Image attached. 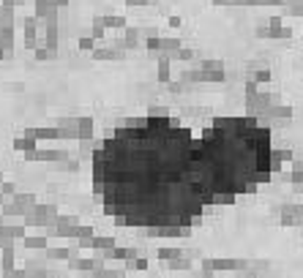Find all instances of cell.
Returning a JSON list of instances; mask_svg holds the SVG:
<instances>
[{"label": "cell", "mask_w": 303, "mask_h": 278, "mask_svg": "<svg viewBox=\"0 0 303 278\" xmlns=\"http://www.w3.org/2000/svg\"><path fill=\"white\" fill-rule=\"evenodd\" d=\"M22 218H25V226H44L47 229V226H52L57 221V207L55 204H36L30 213Z\"/></svg>", "instance_id": "6da1fadb"}, {"label": "cell", "mask_w": 303, "mask_h": 278, "mask_svg": "<svg viewBox=\"0 0 303 278\" xmlns=\"http://www.w3.org/2000/svg\"><path fill=\"white\" fill-rule=\"evenodd\" d=\"M77 229H79V221L74 216H57L55 221V237H66V240H77Z\"/></svg>", "instance_id": "7a4b0ae2"}, {"label": "cell", "mask_w": 303, "mask_h": 278, "mask_svg": "<svg viewBox=\"0 0 303 278\" xmlns=\"http://www.w3.org/2000/svg\"><path fill=\"white\" fill-rule=\"evenodd\" d=\"M93 57H96V60H123V57H126L123 39H118L112 47H96V49H93Z\"/></svg>", "instance_id": "3957f363"}, {"label": "cell", "mask_w": 303, "mask_h": 278, "mask_svg": "<svg viewBox=\"0 0 303 278\" xmlns=\"http://www.w3.org/2000/svg\"><path fill=\"white\" fill-rule=\"evenodd\" d=\"M221 79H224V71H221L219 60L199 63V82H221Z\"/></svg>", "instance_id": "277c9868"}, {"label": "cell", "mask_w": 303, "mask_h": 278, "mask_svg": "<svg viewBox=\"0 0 303 278\" xmlns=\"http://www.w3.org/2000/svg\"><path fill=\"white\" fill-rule=\"evenodd\" d=\"M27 161H49V164H60V161L69 158L66 150H36L30 156H25Z\"/></svg>", "instance_id": "5b68a950"}, {"label": "cell", "mask_w": 303, "mask_h": 278, "mask_svg": "<svg viewBox=\"0 0 303 278\" xmlns=\"http://www.w3.org/2000/svg\"><path fill=\"white\" fill-rule=\"evenodd\" d=\"M77 120L79 118H57L55 126L60 131V139H77Z\"/></svg>", "instance_id": "8992f818"}, {"label": "cell", "mask_w": 303, "mask_h": 278, "mask_svg": "<svg viewBox=\"0 0 303 278\" xmlns=\"http://www.w3.org/2000/svg\"><path fill=\"white\" fill-rule=\"evenodd\" d=\"M153 237H189V226H156L150 229Z\"/></svg>", "instance_id": "52a82bcc"}, {"label": "cell", "mask_w": 303, "mask_h": 278, "mask_svg": "<svg viewBox=\"0 0 303 278\" xmlns=\"http://www.w3.org/2000/svg\"><path fill=\"white\" fill-rule=\"evenodd\" d=\"M25 270H27V278H49V265H47V262L27 259L25 262Z\"/></svg>", "instance_id": "ba28073f"}, {"label": "cell", "mask_w": 303, "mask_h": 278, "mask_svg": "<svg viewBox=\"0 0 303 278\" xmlns=\"http://www.w3.org/2000/svg\"><path fill=\"white\" fill-rule=\"evenodd\" d=\"M120 39H123L126 49H137V47H142V30H140V27H126Z\"/></svg>", "instance_id": "9c48e42d"}, {"label": "cell", "mask_w": 303, "mask_h": 278, "mask_svg": "<svg viewBox=\"0 0 303 278\" xmlns=\"http://www.w3.org/2000/svg\"><path fill=\"white\" fill-rule=\"evenodd\" d=\"M156 77H158V82H161V85H170L172 82V60H170V57H161V60H158Z\"/></svg>", "instance_id": "30bf717a"}, {"label": "cell", "mask_w": 303, "mask_h": 278, "mask_svg": "<svg viewBox=\"0 0 303 278\" xmlns=\"http://www.w3.org/2000/svg\"><path fill=\"white\" fill-rule=\"evenodd\" d=\"M77 139L79 142H82V139H93V118L82 115V118L77 120Z\"/></svg>", "instance_id": "8fae6325"}, {"label": "cell", "mask_w": 303, "mask_h": 278, "mask_svg": "<svg viewBox=\"0 0 303 278\" xmlns=\"http://www.w3.org/2000/svg\"><path fill=\"white\" fill-rule=\"evenodd\" d=\"M69 270H77V273H93V270H98L96 259H69Z\"/></svg>", "instance_id": "7c38bea8"}, {"label": "cell", "mask_w": 303, "mask_h": 278, "mask_svg": "<svg viewBox=\"0 0 303 278\" xmlns=\"http://www.w3.org/2000/svg\"><path fill=\"white\" fill-rule=\"evenodd\" d=\"M44 254H47V262H63V259L69 262V257H71L69 246H49Z\"/></svg>", "instance_id": "4fadbf2b"}, {"label": "cell", "mask_w": 303, "mask_h": 278, "mask_svg": "<svg viewBox=\"0 0 303 278\" xmlns=\"http://www.w3.org/2000/svg\"><path fill=\"white\" fill-rule=\"evenodd\" d=\"M25 248H30V251H47V235H27L25 240Z\"/></svg>", "instance_id": "5bb4252c"}, {"label": "cell", "mask_w": 303, "mask_h": 278, "mask_svg": "<svg viewBox=\"0 0 303 278\" xmlns=\"http://www.w3.org/2000/svg\"><path fill=\"white\" fill-rule=\"evenodd\" d=\"M14 202H17L19 207H22V213H25V216L30 213V210L36 207V204H39V202H36V196H33V194H17V196H14Z\"/></svg>", "instance_id": "9a60e30c"}, {"label": "cell", "mask_w": 303, "mask_h": 278, "mask_svg": "<svg viewBox=\"0 0 303 278\" xmlns=\"http://www.w3.org/2000/svg\"><path fill=\"white\" fill-rule=\"evenodd\" d=\"M104 25L112 27V30H120V33H123L126 27H128V22H126V17H115V14H107V17H104Z\"/></svg>", "instance_id": "2e32d148"}, {"label": "cell", "mask_w": 303, "mask_h": 278, "mask_svg": "<svg viewBox=\"0 0 303 278\" xmlns=\"http://www.w3.org/2000/svg\"><path fill=\"white\" fill-rule=\"evenodd\" d=\"M178 257H183V248H170V246L158 248V259L161 262H175Z\"/></svg>", "instance_id": "e0dca14e"}, {"label": "cell", "mask_w": 303, "mask_h": 278, "mask_svg": "<svg viewBox=\"0 0 303 278\" xmlns=\"http://www.w3.org/2000/svg\"><path fill=\"white\" fill-rule=\"evenodd\" d=\"M0 213H3L6 218H17V216H25V213H22V207H19V204L14 202V199H6V204H3V207H0Z\"/></svg>", "instance_id": "ac0fdd59"}, {"label": "cell", "mask_w": 303, "mask_h": 278, "mask_svg": "<svg viewBox=\"0 0 303 278\" xmlns=\"http://www.w3.org/2000/svg\"><path fill=\"white\" fill-rule=\"evenodd\" d=\"M104 33H107V25H104V17H93V22H90V36L93 39H104Z\"/></svg>", "instance_id": "d6986e66"}, {"label": "cell", "mask_w": 303, "mask_h": 278, "mask_svg": "<svg viewBox=\"0 0 303 278\" xmlns=\"http://www.w3.org/2000/svg\"><path fill=\"white\" fill-rule=\"evenodd\" d=\"M0 47H3L6 52H11V47H14V27H0Z\"/></svg>", "instance_id": "ffe728a7"}, {"label": "cell", "mask_w": 303, "mask_h": 278, "mask_svg": "<svg viewBox=\"0 0 303 278\" xmlns=\"http://www.w3.org/2000/svg\"><path fill=\"white\" fill-rule=\"evenodd\" d=\"M33 57H36V60H41V63H44V60H55V57H57V49H55V47H39V49L33 52Z\"/></svg>", "instance_id": "44dd1931"}, {"label": "cell", "mask_w": 303, "mask_h": 278, "mask_svg": "<svg viewBox=\"0 0 303 278\" xmlns=\"http://www.w3.org/2000/svg\"><path fill=\"white\" fill-rule=\"evenodd\" d=\"M0 27H14V9L0 6Z\"/></svg>", "instance_id": "7402d4cb"}, {"label": "cell", "mask_w": 303, "mask_h": 278, "mask_svg": "<svg viewBox=\"0 0 303 278\" xmlns=\"http://www.w3.org/2000/svg\"><path fill=\"white\" fill-rule=\"evenodd\" d=\"M55 169H60V172H77V169H79V158L60 161V164H55Z\"/></svg>", "instance_id": "603a6c76"}, {"label": "cell", "mask_w": 303, "mask_h": 278, "mask_svg": "<svg viewBox=\"0 0 303 278\" xmlns=\"http://www.w3.org/2000/svg\"><path fill=\"white\" fill-rule=\"evenodd\" d=\"M11 226V235H14V240H25L27 235V226H25V221H14V224H9Z\"/></svg>", "instance_id": "cb8c5ba5"}, {"label": "cell", "mask_w": 303, "mask_h": 278, "mask_svg": "<svg viewBox=\"0 0 303 278\" xmlns=\"http://www.w3.org/2000/svg\"><path fill=\"white\" fill-rule=\"evenodd\" d=\"M96 235H93V226H88V224H79V229H77V240L79 243H85V240H93Z\"/></svg>", "instance_id": "d4e9b609"}, {"label": "cell", "mask_w": 303, "mask_h": 278, "mask_svg": "<svg viewBox=\"0 0 303 278\" xmlns=\"http://www.w3.org/2000/svg\"><path fill=\"white\" fill-rule=\"evenodd\" d=\"M77 47L82 49V52H90V55H93V49H96V39H93V36H82Z\"/></svg>", "instance_id": "484cf974"}, {"label": "cell", "mask_w": 303, "mask_h": 278, "mask_svg": "<svg viewBox=\"0 0 303 278\" xmlns=\"http://www.w3.org/2000/svg\"><path fill=\"white\" fill-rule=\"evenodd\" d=\"M145 267H148V259L145 257H134V259L126 262V270H134V273H137V270H145Z\"/></svg>", "instance_id": "4316f807"}, {"label": "cell", "mask_w": 303, "mask_h": 278, "mask_svg": "<svg viewBox=\"0 0 303 278\" xmlns=\"http://www.w3.org/2000/svg\"><path fill=\"white\" fill-rule=\"evenodd\" d=\"M0 194L6 196V199H14V196H17V186H14V180H3V186H0Z\"/></svg>", "instance_id": "83f0119b"}, {"label": "cell", "mask_w": 303, "mask_h": 278, "mask_svg": "<svg viewBox=\"0 0 303 278\" xmlns=\"http://www.w3.org/2000/svg\"><path fill=\"white\" fill-rule=\"evenodd\" d=\"M3 278H27V270L25 267H6Z\"/></svg>", "instance_id": "f1b7e54d"}, {"label": "cell", "mask_w": 303, "mask_h": 278, "mask_svg": "<svg viewBox=\"0 0 303 278\" xmlns=\"http://www.w3.org/2000/svg\"><path fill=\"white\" fill-rule=\"evenodd\" d=\"M170 267H172V270H189V267H191V262H189V257L183 254V257H178L175 262H170Z\"/></svg>", "instance_id": "f546056e"}, {"label": "cell", "mask_w": 303, "mask_h": 278, "mask_svg": "<svg viewBox=\"0 0 303 278\" xmlns=\"http://www.w3.org/2000/svg\"><path fill=\"white\" fill-rule=\"evenodd\" d=\"M191 57H194V52H191L189 47H180L178 52H175V55L170 57V60H191Z\"/></svg>", "instance_id": "4dcf8cb0"}, {"label": "cell", "mask_w": 303, "mask_h": 278, "mask_svg": "<svg viewBox=\"0 0 303 278\" xmlns=\"http://www.w3.org/2000/svg\"><path fill=\"white\" fill-rule=\"evenodd\" d=\"M6 267H14V246L3 248V270Z\"/></svg>", "instance_id": "1f68e13d"}, {"label": "cell", "mask_w": 303, "mask_h": 278, "mask_svg": "<svg viewBox=\"0 0 303 278\" xmlns=\"http://www.w3.org/2000/svg\"><path fill=\"white\" fill-rule=\"evenodd\" d=\"M140 30H142V36H145V39H156V36H158L156 27H140Z\"/></svg>", "instance_id": "d6a6232c"}, {"label": "cell", "mask_w": 303, "mask_h": 278, "mask_svg": "<svg viewBox=\"0 0 303 278\" xmlns=\"http://www.w3.org/2000/svg\"><path fill=\"white\" fill-rule=\"evenodd\" d=\"M11 148H14V150H25V136H17V139L11 142Z\"/></svg>", "instance_id": "836d02e7"}, {"label": "cell", "mask_w": 303, "mask_h": 278, "mask_svg": "<svg viewBox=\"0 0 303 278\" xmlns=\"http://www.w3.org/2000/svg\"><path fill=\"white\" fill-rule=\"evenodd\" d=\"M150 0H126V6H148Z\"/></svg>", "instance_id": "e575fe53"}, {"label": "cell", "mask_w": 303, "mask_h": 278, "mask_svg": "<svg viewBox=\"0 0 303 278\" xmlns=\"http://www.w3.org/2000/svg\"><path fill=\"white\" fill-rule=\"evenodd\" d=\"M170 27H180V17H170Z\"/></svg>", "instance_id": "d590c367"}, {"label": "cell", "mask_w": 303, "mask_h": 278, "mask_svg": "<svg viewBox=\"0 0 303 278\" xmlns=\"http://www.w3.org/2000/svg\"><path fill=\"white\" fill-rule=\"evenodd\" d=\"M57 6H60V9H63V6H69V0H57Z\"/></svg>", "instance_id": "8d00e7d4"}, {"label": "cell", "mask_w": 303, "mask_h": 278, "mask_svg": "<svg viewBox=\"0 0 303 278\" xmlns=\"http://www.w3.org/2000/svg\"><path fill=\"white\" fill-rule=\"evenodd\" d=\"M0 226H6V216L3 213H0Z\"/></svg>", "instance_id": "74e56055"}, {"label": "cell", "mask_w": 303, "mask_h": 278, "mask_svg": "<svg viewBox=\"0 0 303 278\" xmlns=\"http://www.w3.org/2000/svg\"><path fill=\"white\" fill-rule=\"evenodd\" d=\"M3 204H6V196H3V194H0V207H3Z\"/></svg>", "instance_id": "f35d334b"}, {"label": "cell", "mask_w": 303, "mask_h": 278, "mask_svg": "<svg viewBox=\"0 0 303 278\" xmlns=\"http://www.w3.org/2000/svg\"><path fill=\"white\" fill-rule=\"evenodd\" d=\"M0 186H3V175H0Z\"/></svg>", "instance_id": "ab89813d"}, {"label": "cell", "mask_w": 303, "mask_h": 278, "mask_svg": "<svg viewBox=\"0 0 303 278\" xmlns=\"http://www.w3.org/2000/svg\"><path fill=\"white\" fill-rule=\"evenodd\" d=\"M19 3H25V0H17V6H19Z\"/></svg>", "instance_id": "60d3db41"}, {"label": "cell", "mask_w": 303, "mask_h": 278, "mask_svg": "<svg viewBox=\"0 0 303 278\" xmlns=\"http://www.w3.org/2000/svg\"><path fill=\"white\" fill-rule=\"evenodd\" d=\"M150 3H153V0H150Z\"/></svg>", "instance_id": "b9f144b4"}]
</instances>
